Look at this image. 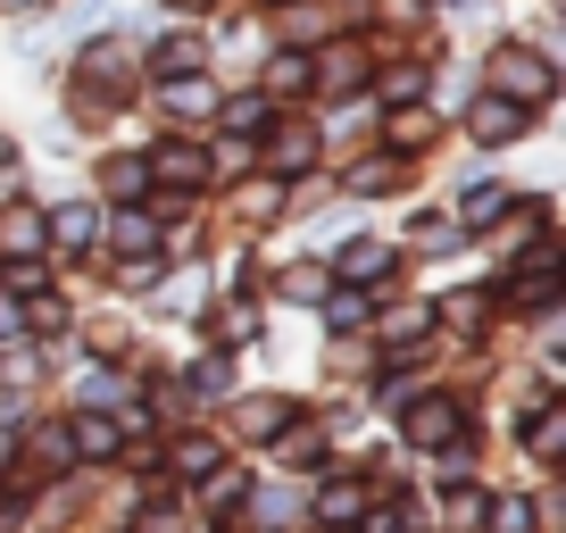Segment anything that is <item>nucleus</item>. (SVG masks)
Segmentation results:
<instances>
[{"label": "nucleus", "mask_w": 566, "mask_h": 533, "mask_svg": "<svg viewBox=\"0 0 566 533\" xmlns=\"http://www.w3.org/2000/svg\"><path fill=\"white\" fill-rule=\"evenodd\" d=\"M283 292H292V301H325V266H292Z\"/></svg>", "instance_id": "nucleus-17"}, {"label": "nucleus", "mask_w": 566, "mask_h": 533, "mask_svg": "<svg viewBox=\"0 0 566 533\" xmlns=\"http://www.w3.org/2000/svg\"><path fill=\"white\" fill-rule=\"evenodd\" d=\"M492 84L509 92V101L542 108V101H549V59H542V51H525V42H509V51H492Z\"/></svg>", "instance_id": "nucleus-1"}, {"label": "nucleus", "mask_w": 566, "mask_h": 533, "mask_svg": "<svg viewBox=\"0 0 566 533\" xmlns=\"http://www.w3.org/2000/svg\"><path fill=\"white\" fill-rule=\"evenodd\" d=\"M459 400H417V409H408V442H424V450H433V442H459Z\"/></svg>", "instance_id": "nucleus-3"}, {"label": "nucleus", "mask_w": 566, "mask_h": 533, "mask_svg": "<svg viewBox=\"0 0 566 533\" xmlns=\"http://www.w3.org/2000/svg\"><path fill=\"white\" fill-rule=\"evenodd\" d=\"M233 426H242L250 442H275V433H283V400H275V391H259V400H242V417H233Z\"/></svg>", "instance_id": "nucleus-5"}, {"label": "nucleus", "mask_w": 566, "mask_h": 533, "mask_svg": "<svg viewBox=\"0 0 566 533\" xmlns=\"http://www.w3.org/2000/svg\"><path fill=\"white\" fill-rule=\"evenodd\" d=\"M42 233H59V242L75 250V242H92V217H84V209H67V217H59V226H42Z\"/></svg>", "instance_id": "nucleus-22"}, {"label": "nucleus", "mask_w": 566, "mask_h": 533, "mask_svg": "<svg viewBox=\"0 0 566 533\" xmlns=\"http://www.w3.org/2000/svg\"><path fill=\"white\" fill-rule=\"evenodd\" d=\"M317 159V143H308V134H283L275 150H266V167H275V176H292V167H308Z\"/></svg>", "instance_id": "nucleus-13"}, {"label": "nucleus", "mask_w": 566, "mask_h": 533, "mask_svg": "<svg viewBox=\"0 0 566 533\" xmlns=\"http://www.w3.org/2000/svg\"><path fill=\"white\" fill-rule=\"evenodd\" d=\"M308 84V59H275V67H266V92H301Z\"/></svg>", "instance_id": "nucleus-18"}, {"label": "nucleus", "mask_w": 566, "mask_h": 533, "mask_svg": "<svg viewBox=\"0 0 566 533\" xmlns=\"http://www.w3.org/2000/svg\"><path fill=\"white\" fill-rule=\"evenodd\" d=\"M525 117H533L525 101L492 92V101H475V108H467V134H475V143H516V134H525Z\"/></svg>", "instance_id": "nucleus-2"}, {"label": "nucleus", "mask_w": 566, "mask_h": 533, "mask_svg": "<svg viewBox=\"0 0 566 533\" xmlns=\"http://www.w3.org/2000/svg\"><path fill=\"white\" fill-rule=\"evenodd\" d=\"M167 108H176V117H209V108H217V92L200 84V75H176V84H167Z\"/></svg>", "instance_id": "nucleus-11"}, {"label": "nucleus", "mask_w": 566, "mask_h": 533, "mask_svg": "<svg viewBox=\"0 0 566 533\" xmlns=\"http://www.w3.org/2000/svg\"><path fill=\"white\" fill-rule=\"evenodd\" d=\"M226 334H233V342H250V334H259V309H250V301H242V309H226Z\"/></svg>", "instance_id": "nucleus-23"}, {"label": "nucleus", "mask_w": 566, "mask_h": 533, "mask_svg": "<svg viewBox=\"0 0 566 533\" xmlns=\"http://www.w3.org/2000/svg\"><path fill=\"white\" fill-rule=\"evenodd\" d=\"M384 266H391V250H384V242H350V250H342V275H350V284H375Z\"/></svg>", "instance_id": "nucleus-10"}, {"label": "nucleus", "mask_w": 566, "mask_h": 533, "mask_svg": "<svg viewBox=\"0 0 566 533\" xmlns=\"http://www.w3.org/2000/svg\"><path fill=\"white\" fill-rule=\"evenodd\" d=\"M142 176H150L142 159H117V167H108V192H117V200H134V192H142Z\"/></svg>", "instance_id": "nucleus-19"}, {"label": "nucleus", "mask_w": 566, "mask_h": 533, "mask_svg": "<svg viewBox=\"0 0 566 533\" xmlns=\"http://www.w3.org/2000/svg\"><path fill=\"white\" fill-rule=\"evenodd\" d=\"M509 209H516V200L483 184V192H467V217H459V233H483V226H500V217H509Z\"/></svg>", "instance_id": "nucleus-7"}, {"label": "nucleus", "mask_w": 566, "mask_h": 533, "mask_svg": "<svg viewBox=\"0 0 566 533\" xmlns=\"http://www.w3.org/2000/svg\"><path fill=\"white\" fill-rule=\"evenodd\" d=\"M150 176H159V184H184V192H192V184H209V159H200L192 143H167V150H150Z\"/></svg>", "instance_id": "nucleus-4"}, {"label": "nucleus", "mask_w": 566, "mask_h": 533, "mask_svg": "<svg viewBox=\"0 0 566 533\" xmlns=\"http://www.w3.org/2000/svg\"><path fill=\"white\" fill-rule=\"evenodd\" d=\"M417 92H424L417 67H391V75H384V101H417Z\"/></svg>", "instance_id": "nucleus-21"}, {"label": "nucleus", "mask_w": 566, "mask_h": 533, "mask_svg": "<svg viewBox=\"0 0 566 533\" xmlns=\"http://www.w3.org/2000/svg\"><path fill=\"white\" fill-rule=\"evenodd\" d=\"M159 242V217H117V250H150Z\"/></svg>", "instance_id": "nucleus-14"}, {"label": "nucleus", "mask_w": 566, "mask_h": 533, "mask_svg": "<svg viewBox=\"0 0 566 533\" xmlns=\"http://www.w3.org/2000/svg\"><path fill=\"white\" fill-rule=\"evenodd\" d=\"M525 442H533V459H558V450H566V409H542Z\"/></svg>", "instance_id": "nucleus-12"}, {"label": "nucleus", "mask_w": 566, "mask_h": 533, "mask_svg": "<svg viewBox=\"0 0 566 533\" xmlns=\"http://www.w3.org/2000/svg\"><path fill=\"white\" fill-rule=\"evenodd\" d=\"M350 67H358V51H350V42H342V51H325V84H334V92H342V84H358Z\"/></svg>", "instance_id": "nucleus-20"}, {"label": "nucleus", "mask_w": 566, "mask_h": 533, "mask_svg": "<svg viewBox=\"0 0 566 533\" xmlns=\"http://www.w3.org/2000/svg\"><path fill=\"white\" fill-rule=\"evenodd\" d=\"M317 509H325V516H358V509H367V492H358V483H325Z\"/></svg>", "instance_id": "nucleus-15"}, {"label": "nucleus", "mask_w": 566, "mask_h": 533, "mask_svg": "<svg viewBox=\"0 0 566 533\" xmlns=\"http://www.w3.org/2000/svg\"><path fill=\"white\" fill-rule=\"evenodd\" d=\"M0 250H9V259H34V250H42V217H34V209L0 217Z\"/></svg>", "instance_id": "nucleus-6"}, {"label": "nucleus", "mask_w": 566, "mask_h": 533, "mask_svg": "<svg viewBox=\"0 0 566 533\" xmlns=\"http://www.w3.org/2000/svg\"><path fill=\"white\" fill-rule=\"evenodd\" d=\"M176 467H184V475H209V467H217V442H200V433H192V442H176Z\"/></svg>", "instance_id": "nucleus-16"}, {"label": "nucleus", "mask_w": 566, "mask_h": 533, "mask_svg": "<svg viewBox=\"0 0 566 533\" xmlns=\"http://www.w3.org/2000/svg\"><path fill=\"white\" fill-rule=\"evenodd\" d=\"M67 442L84 450V459H108V450H117V426H108V417H92V409H84V417H75V426H67Z\"/></svg>", "instance_id": "nucleus-8"}, {"label": "nucleus", "mask_w": 566, "mask_h": 533, "mask_svg": "<svg viewBox=\"0 0 566 533\" xmlns=\"http://www.w3.org/2000/svg\"><path fill=\"white\" fill-rule=\"evenodd\" d=\"M200 59H209V42H200V34L159 42V75H200Z\"/></svg>", "instance_id": "nucleus-9"}]
</instances>
